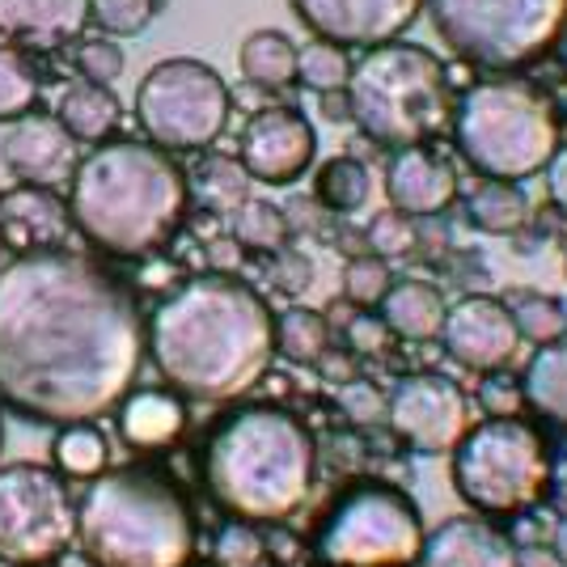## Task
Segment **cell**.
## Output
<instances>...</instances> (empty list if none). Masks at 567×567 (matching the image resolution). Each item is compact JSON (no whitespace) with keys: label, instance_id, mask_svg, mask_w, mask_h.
I'll return each instance as SVG.
<instances>
[{"label":"cell","instance_id":"1","mask_svg":"<svg viewBox=\"0 0 567 567\" xmlns=\"http://www.w3.org/2000/svg\"><path fill=\"white\" fill-rule=\"evenodd\" d=\"M132 288L72 250L0 267V399L51 427L111 415L141 381L148 331Z\"/></svg>","mask_w":567,"mask_h":567},{"label":"cell","instance_id":"2","mask_svg":"<svg viewBox=\"0 0 567 567\" xmlns=\"http://www.w3.org/2000/svg\"><path fill=\"white\" fill-rule=\"evenodd\" d=\"M148 355L178 399L234 402L250 394L276 360V318L250 284L204 271L178 284L148 313Z\"/></svg>","mask_w":567,"mask_h":567},{"label":"cell","instance_id":"3","mask_svg":"<svg viewBox=\"0 0 567 567\" xmlns=\"http://www.w3.org/2000/svg\"><path fill=\"white\" fill-rule=\"evenodd\" d=\"M187 174L174 153L148 141H106L81 157L69 183L72 229L115 259H144L178 234Z\"/></svg>","mask_w":567,"mask_h":567},{"label":"cell","instance_id":"4","mask_svg":"<svg viewBox=\"0 0 567 567\" xmlns=\"http://www.w3.org/2000/svg\"><path fill=\"white\" fill-rule=\"evenodd\" d=\"M199 471L220 513L250 525H276L306 508L318 474V445L292 411L246 406L213 432Z\"/></svg>","mask_w":567,"mask_h":567},{"label":"cell","instance_id":"5","mask_svg":"<svg viewBox=\"0 0 567 567\" xmlns=\"http://www.w3.org/2000/svg\"><path fill=\"white\" fill-rule=\"evenodd\" d=\"M76 546L90 567H187L195 517L162 474L102 471L76 504Z\"/></svg>","mask_w":567,"mask_h":567},{"label":"cell","instance_id":"6","mask_svg":"<svg viewBox=\"0 0 567 567\" xmlns=\"http://www.w3.org/2000/svg\"><path fill=\"white\" fill-rule=\"evenodd\" d=\"M453 144L466 166L483 178L520 183L550 166L559 153V115L555 102L520 76L474 81L453 102Z\"/></svg>","mask_w":567,"mask_h":567},{"label":"cell","instance_id":"7","mask_svg":"<svg viewBox=\"0 0 567 567\" xmlns=\"http://www.w3.org/2000/svg\"><path fill=\"white\" fill-rule=\"evenodd\" d=\"M348 111L381 148H420L453 118L450 69L420 43H381L355 60Z\"/></svg>","mask_w":567,"mask_h":567},{"label":"cell","instance_id":"8","mask_svg":"<svg viewBox=\"0 0 567 567\" xmlns=\"http://www.w3.org/2000/svg\"><path fill=\"white\" fill-rule=\"evenodd\" d=\"M436 34L487 72L538 64L567 34V0H424Z\"/></svg>","mask_w":567,"mask_h":567},{"label":"cell","instance_id":"9","mask_svg":"<svg viewBox=\"0 0 567 567\" xmlns=\"http://www.w3.org/2000/svg\"><path fill=\"white\" fill-rule=\"evenodd\" d=\"M550 445L525 420H483L471 424L453 450V487L474 513L520 517L550 487Z\"/></svg>","mask_w":567,"mask_h":567},{"label":"cell","instance_id":"10","mask_svg":"<svg viewBox=\"0 0 567 567\" xmlns=\"http://www.w3.org/2000/svg\"><path fill=\"white\" fill-rule=\"evenodd\" d=\"M313 550L322 567H415L424 517L399 487L360 483L327 513Z\"/></svg>","mask_w":567,"mask_h":567},{"label":"cell","instance_id":"11","mask_svg":"<svg viewBox=\"0 0 567 567\" xmlns=\"http://www.w3.org/2000/svg\"><path fill=\"white\" fill-rule=\"evenodd\" d=\"M229 85L204 60H162L144 72L136 90V123L144 141L166 153H204L220 141L229 123Z\"/></svg>","mask_w":567,"mask_h":567},{"label":"cell","instance_id":"12","mask_svg":"<svg viewBox=\"0 0 567 567\" xmlns=\"http://www.w3.org/2000/svg\"><path fill=\"white\" fill-rule=\"evenodd\" d=\"M76 543L69 478L34 462L0 466V564L48 567Z\"/></svg>","mask_w":567,"mask_h":567},{"label":"cell","instance_id":"13","mask_svg":"<svg viewBox=\"0 0 567 567\" xmlns=\"http://www.w3.org/2000/svg\"><path fill=\"white\" fill-rule=\"evenodd\" d=\"M385 424L415 453H453L471 432V399L441 373H415L394 385Z\"/></svg>","mask_w":567,"mask_h":567},{"label":"cell","instance_id":"14","mask_svg":"<svg viewBox=\"0 0 567 567\" xmlns=\"http://www.w3.org/2000/svg\"><path fill=\"white\" fill-rule=\"evenodd\" d=\"M313 153H318V136L309 118L292 106H262L259 115H250L241 144H237L241 169L267 187L297 183L313 166Z\"/></svg>","mask_w":567,"mask_h":567},{"label":"cell","instance_id":"15","mask_svg":"<svg viewBox=\"0 0 567 567\" xmlns=\"http://www.w3.org/2000/svg\"><path fill=\"white\" fill-rule=\"evenodd\" d=\"M292 13L334 48H364L394 43L406 25L424 13V0H288Z\"/></svg>","mask_w":567,"mask_h":567},{"label":"cell","instance_id":"16","mask_svg":"<svg viewBox=\"0 0 567 567\" xmlns=\"http://www.w3.org/2000/svg\"><path fill=\"white\" fill-rule=\"evenodd\" d=\"M441 343H445L450 360H457L471 373H483V378L508 369L520 352L513 313L496 297H462L457 306L445 309Z\"/></svg>","mask_w":567,"mask_h":567},{"label":"cell","instance_id":"17","mask_svg":"<svg viewBox=\"0 0 567 567\" xmlns=\"http://www.w3.org/2000/svg\"><path fill=\"white\" fill-rule=\"evenodd\" d=\"M4 169L22 183V187H48L60 190L72 183V174L81 166L76 141L64 132V123L55 115H25L9 127V136L0 144Z\"/></svg>","mask_w":567,"mask_h":567},{"label":"cell","instance_id":"18","mask_svg":"<svg viewBox=\"0 0 567 567\" xmlns=\"http://www.w3.org/2000/svg\"><path fill=\"white\" fill-rule=\"evenodd\" d=\"M385 199L402 216H441L457 199V174L445 157L420 148H402L385 166Z\"/></svg>","mask_w":567,"mask_h":567},{"label":"cell","instance_id":"19","mask_svg":"<svg viewBox=\"0 0 567 567\" xmlns=\"http://www.w3.org/2000/svg\"><path fill=\"white\" fill-rule=\"evenodd\" d=\"M72 229L69 208L60 195L48 187H13L0 195V246L34 255V250H55Z\"/></svg>","mask_w":567,"mask_h":567},{"label":"cell","instance_id":"20","mask_svg":"<svg viewBox=\"0 0 567 567\" xmlns=\"http://www.w3.org/2000/svg\"><path fill=\"white\" fill-rule=\"evenodd\" d=\"M90 0H0V39L13 48L55 51L81 39Z\"/></svg>","mask_w":567,"mask_h":567},{"label":"cell","instance_id":"21","mask_svg":"<svg viewBox=\"0 0 567 567\" xmlns=\"http://www.w3.org/2000/svg\"><path fill=\"white\" fill-rule=\"evenodd\" d=\"M415 567H520V555L492 520L453 517L441 529L424 534Z\"/></svg>","mask_w":567,"mask_h":567},{"label":"cell","instance_id":"22","mask_svg":"<svg viewBox=\"0 0 567 567\" xmlns=\"http://www.w3.org/2000/svg\"><path fill=\"white\" fill-rule=\"evenodd\" d=\"M115 420L127 450L157 453L174 450L178 436L187 432V406L174 390H132L115 406Z\"/></svg>","mask_w":567,"mask_h":567},{"label":"cell","instance_id":"23","mask_svg":"<svg viewBox=\"0 0 567 567\" xmlns=\"http://www.w3.org/2000/svg\"><path fill=\"white\" fill-rule=\"evenodd\" d=\"M381 322L390 327L394 339L406 343H427V339H441L445 327V297L441 288L427 280H394V288L385 292L381 301Z\"/></svg>","mask_w":567,"mask_h":567},{"label":"cell","instance_id":"24","mask_svg":"<svg viewBox=\"0 0 567 567\" xmlns=\"http://www.w3.org/2000/svg\"><path fill=\"white\" fill-rule=\"evenodd\" d=\"M55 118L64 123L76 144H106V136L118 127L123 106L111 94V85H94V81H72L55 102Z\"/></svg>","mask_w":567,"mask_h":567},{"label":"cell","instance_id":"25","mask_svg":"<svg viewBox=\"0 0 567 567\" xmlns=\"http://www.w3.org/2000/svg\"><path fill=\"white\" fill-rule=\"evenodd\" d=\"M520 394L525 406H534L543 420L567 427V334L534 352L520 378Z\"/></svg>","mask_w":567,"mask_h":567},{"label":"cell","instance_id":"26","mask_svg":"<svg viewBox=\"0 0 567 567\" xmlns=\"http://www.w3.org/2000/svg\"><path fill=\"white\" fill-rule=\"evenodd\" d=\"M241 76L255 90H284L297 85V43L284 30H255L237 51Z\"/></svg>","mask_w":567,"mask_h":567},{"label":"cell","instance_id":"27","mask_svg":"<svg viewBox=\"0 0 567 567\" xmlns=\"http://www.w3.org/2000/svg\"><path fill=\"white\" fill-rule=\"evenodd\" d=\"M466 220H471L478 234L508 237L529 220V199H525V190H520L517 183L483 178V183H474L471 195H466Z\"/></svg>","mask_w":567,"mask_h":567},{"label":"cell","instance_id":"28","mask_svg":"<svg viewBox=\"0 0 567 567\" xmlns=\"http://www.w3.org/2000/svg\"><path fill=\"white\" fill-rule=\"evenodd\" d=\"M39 94H43V72L34 55H25V48L13 43H0V123L34 115Z\"/></svg>","mask_w":567,"mask_h":567},{"label":"cell","instance_id":"29","mask_svg":"<svg viewBox=\"0 0 567 567\" xmlns=\"http://www.w3.org/2000/svg\"><path fill=\"white\" fill-rule=\"evenodd\" d=\"M327 352H331V327L318 309L292 306L276 318V355L292 364H318Z\"/></svg>","mask_w":567,"mask_h":567},{"label":"cell","instance_id":"30","mask_svg":"<svg viewBox=\"0 0 567 567\" xmlns=\"http://www.w3.org/2000/svg\"><path fill=\"white\" fill-rule=\"evenodd\" d=\"M51 457H55V471L64 478H90L94 483L97 474L106 471L111 450H106V436L94 424H69L55 432Z\"/></svg>","mask_w":567,"mask_h":567},{"label":"cell","instance_id":"31","mask_svg":"<svg viewBox=\"0 0 567 567\" xmlns=\"http://www.w3.org/2000/svg\"><path fill=\"white\" fill-rule=\"evenodd\" d=\"M229 234H234L241 250L271 255V250H284V241H288V216L276 204H267V199H246V204L234 208Z\"/></svg>","mask_w":567,"mask_h":567},{"label":"cell","instance_id":"32","mask_svg":"<svg viewBox=\"0 0 567 567\" xmlns=\"http://www.w3.org/2000/svg\"><path fill=\"white\" fill-rule=\"evenodd\" d=\"M352 55L334 48L327 39H313L306 48H297V85H306L313 94H343L352 81Z\"/></svg>","mask_w":567,"mask_h":567},{"label":"cell","instance_id":"33","mask_svg":"<svg viewBox=\"0 0 567 567\" xmlns=\"http://www.w3.org/2000/svg\"><path fill=\"white\" fill-rule=\"evenodd\" d=\"M313 190H318V199H322L331 213H360V208L369 204L373 183H369V169L360 166L355 157H331L327 166L318 169Z\"/></svg>","mask_w":567,"mask_h":567},{"label":"cell","instance_id":"34","mask_svg":"<svg viewBox=\"0 0 567 567\" xmlns=\"http://www.w3.org/2000/svg\"><path fill=\"white\" fill-rule=\"evenodd\" d=\"M513 327H517L520 343L529 339L534 348H543V343H555L559 334H567V309L564 301H555V297H543V292H525L517 297L513 306Z\"/></svg>","mask_w":567,"mask_h":567},{"label":"cell","instance_id":"35","mask_svg":"<svg viewBox=\"0 0 567 567\" xmlns=\"http://www.w3.org/2000/svg\"><path fill=\"white\" fill-rule=\"evenodd\" d=\"M390 288H394V271H390V262L378 259V255H355V259L343 267V297H348L355 309H378Z\"/></svg>","mask_w":567,"mask_h":567},{"label":"cell","instance_id":"36","mask_svg":"<svg viewBox=\"0 0 567 567\" xmlns=\"http://www.w3.org/2000/svg\"><path fill=\"white\" fill-rule=\"evenodd\" d=\"M157 4L162 0H90V22L106 39H132L148 30V22L157 18Z\"/></svg>","mask_w":567,"mask_h":567},{"label":"cell","instance_id":"37","mask_svg":"<svg viewBox=\"0 0 567 567\" xmlns=\"http://www.w3.org/2000/svg\"><path fill=\"white\" fill-rule=\"evenodd\" d=\"M216 567H262L267 564V543L250 520H229L213 546Z\"/></svg>","mask_w":567,"mask_h":567},{"label":"cell","instance_id":"38","mask_svg":"<svg viewBox=\"0 0 567 567\" xmlns=\"http://www.w3.org/2000/svg\"><path fill=\"white\" fill-rule=\"evenodd\" d=\"M334 402H339V411H343V420H352L355 427H373V424H385V411H390V399L381 394L373 381H339L334 385Z\"/></svg>","mask_w":567,"mask_h":567},{"label":"cell","instance_id":"39","mask_svg":"<svg viewBox=\"0 0 567 567\" xmlns=\"http://www.w3.org/2000/svg\"><path fill=\"white\" fill-rule=\"evenodd\" d=\"M364 241H369V255H378V259H399L406 250H415V220L411 216L394 213V208H385L369 220V229H364Z\"/></svg>","mask_w":567,"mask_h":567},{"label":"cell","instance_id":"40","mask_svg":"<svg viewBox=\"0 0 567 567\" xmlns=\"http://www.w3.org/2000/svg\"><path fill=\"white\" fill-rule=\"evenodd\" d=\"M127 69V60H123V48H115V39H85L81 48H76V72H81V81H94V85H111L118 81Z\"/></svg>","mask_w":567,"mask_h":567},{"label":"cell","instance_id":"41","mask_svg":"<svg viewBox=\"0 0 567 567\" xmlns=\"http://www.w3.org/2000/svg\"><path fill=\"white\" fill-rule=\"evenodd\" d=\"M478 406L487 411V420H517L520 406H525L520 381L504 378V369H499V373H487V381L478 385Z\"/></svg>","mask_w":567,"mask_h":567},{"label":"cell","instance_id":"42","mask_svg":"<svg viewBox=\"0 0 567 567\" xmlns=\"http://www.w3.org/2000/svg\"><path fill=\"white\" fill-rule=\"evenodd\" d=\"M385 343H390V327L381 322V313L373 309H360L352 322H348V348L360 355H378L385 352Z\"/></svg>","mask_w":567,"mask_h":567},{"label":"cell","instance_id":"43","mask_svg":"<svg viewBox=\"0 0 567 567\" xmlns=\"http://www.w3.org/2000/svg\"><path fill=\"white\" fill-rule=\"evenodd\" d=\"M546 195H550V204L567 216V148H559V153L550 157V166H546Z\"/></svg>","mask_w":567,"mask_h":567},{"label":"cell","instance_id":"44","mask_svg":"<svg viewBox=\"0 0 567 567\" xmlns=\"http://www.w3.org/2000/svg\"><path fill=\"white\" fill-rule=\"evenodd\" d=\"M322 106H327V118H352V111H348V90L343 94H322Z\"/></svg>","mask_w":567,"mask_h":567},{"label":"cell","instance_id":"45","mask_svg":"<svg viewBox=\"0 0 567 567\" xmlns=\"http://www.w3.org/2000/svg\"><path fill=\"white\" fill-rule=\"evenodd\" d=\"M555 559H559V567H567V517L555 525Z\"/></svg>","mask_w":567,"mask_h":567},{"label":"cell","instance_id":"46","mask_svg":"<svg viewBox=\"0 0 567 567\" xmlns=\"http://www.w3.org/2000/svg\"><path fill=\"white\" fill-rule=\"evenodd\" d=\"M0 450H4V420H0Z\"/></svg>","mask_w":567,"mask_h":567},{"label":"cell","instance_id":"47","mask_svg":"<svg viewBox=\"0 0 567 567\" xmlns=\"http://www.w3.org/2000/svg\"><path fill=\"white\" fill-rule=\"evenodd\" d=\"M564 64H567V34H564Z\"/></svg>","mask_w":567,"mask_h":567},{"label":"cell","instance_id":"48","mask_svg":"<svg viewBox=\"0 0 567 567\" xmlns=\"http://www.w3.org/2000/svg\"><path fill=\"white\" fill-rule=\"evenodd\" d=\"M564 271H567V255H564Z\"/></svg>","mask_w":567,"mask_h":567}]
</instances>
